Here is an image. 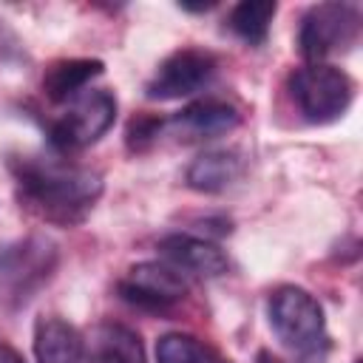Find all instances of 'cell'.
I'll use <instances>...</instances> for the list:
<instances>
[{"label":"cell","mask_w":363,"mask_h":363,"mask_svg":"<svg viewBox=\"0 0 363 363\" xmlns=\"http://www.w3.org/2000/svg\"><path fill=\"white\" fill-rule=\"evenodd\" d=\"M17 199L40 221L57 227L82 224L102 196V176L60 159L23 156L11 162Z\"/></svg>","instance_id":"1"},{"label":"cell","mask_w":363,"mask_h":363,"mask_svg":"<svg viewBox=\"0 0 363 363\" xmlns=\"http://www.w3.org/2000/svg\"><path fill=\"white\" fill-rule=\"evenodd\" d=\"M54 269V247L45 238H28L9 252H0V281L14 298H28V292L48 278Z\"/></svg>","instance_id":"9"},{"label":"cell","mask_w":363,"mask_h":363,"mask_svg":"<svg viewBox=\"0 0 363 363\" xmlns=\"http://www.w3.org/2000/svg\"><path fill=\"white\" fill-rule=\"evenodd\" d=\"M119 298L147 312H164L187 295V278L164 261H142L119 281Z\"/></svg>","instance_id":"7"},{"label":"cell","mask_w":363,"mask_h":363,"mask_svg":"<svg viewBox=\"0 0 363 363\" xmlns=\"http://www.w3.org/2000/svg\"><path fill=\"white\" fill-rule=\"evenodd\" d=\"M244 173V159L238 150H204L199 153L184 173L187 187L199 193H221L233 187Z\"/></svg>","instance_id":"12"},{"label":"cell","mask_w":363,"mask_h":363,"mask_svg":"<svg viewBox=\"0 0 363 363\" xmlns=\"http://www.w3.org/2000/svg\"><path fill=\"white\" fill-rule=\"evenodd\" d=\"M289 94L303 119L326 125L349 111L354 99V79L332 62H306L298 71H292Z\"/></svg>","instance_id":"3"},{"label":"cell","mask_w":363,"mask_h":363,"mask_svg":"<svg viewBox=\"0 0 363 363\" xmlns=\"http://www.w3.org/2000/svg\"><path fill=\"white\" fill-rule=\"evenodd\" d=\"M116 96L105 88H94L85 91L79 96H74V102L65 108V113H60L51 122L48 130V142L60 150V153H71V150H82L94 142H99L113 119H116Z\"/></svg>","instance_id":"5"},{"label":"cell","mask_w":363,"mask_h":363,"mask_svg":"<svg viewBox=\"0 0 363 363\" xmlns=\"http://www.w3.org/2000/svg\"><path fill=\"white\" fill-rule=\"evenodd\" d=\"M221 363H233V360H221Z\"/></svg>","instance_id":"20"},{"label":"cell","mask_w":363,"mask_h":363,"mask_svg":"<svg viewBox=\"0 0 363 363\" xmlns=\"http://www.w3.org/2000/svg\"><path fill=\"white\" fill-rule=\"evenodd\" d=\"M164 128L162 119H153V116H142V119H133L128 125V147L130 150H145L156 136L159 130Z\"/></svg>","instance_id":"17"},{"label":"cell","mask_w":363,"mask_h":363,"mask_svg":"<svg viewBox=\"0 0 363 363\" xmlns=\"http://www.w3.org/2000/svg\"><path fill=\"white\" fill-rule=\"evenodd\" d=\"M360 37V9L354 3H318L298 28V51L306 62H326L337 51H349Z\"/></svg>","instance_id":"4"},{"label":"cell","mask_w":363,"mask_h":363,"mask_svg":"<svg viewBox=\"0 0 363 363\" xmlns=\"http://www.w3.org/2000/svg\"><path fill=\"white\" fill-rule=\"evenodd\" d=\"M105 71L102 60H91V57H74V60H57L45 68L43 74V94L51 102H65L79 96V91H85V85L91 79H96Z\"/></svg>","instance_id":"13"},{"label":"cell","mask_w":363,"mask_h":363,"mask_svg":"<svg viewBox=\"0 0 363 363\" xmlns=\"http://www.w3.org/2000/svg\"><path fill=\"white\" fill-rule=\"evenodd\" d=\"M0 363H26L20 357V352H14L9 343H0Z\"/></svg>","instance_id":"18"},{"label":"cell","mask_w":363,"mask_h":363,"mask_svg":"<svg viewBox=\"0 0 363 363\" xmlns=\"http://www.w3.org/2000/svg\"><path fill=\"white\" fill-rule=\"evenodd\" d=\"M216 68H218V60L210 51L179 48L159 62V68L153 71V77L145 85V96L159 99V102L190 96V94L201 91L216 77Z\"/></svg>","instance_id":"6"},{"label":"cell","mask_w":363,"mask_h":363,"mask_svg":"<svg viewBox=\"0 0 363 363\" xmlns=\"http://www.w3.org/2000/svg\"><path fill=\"white\" fill-rule=\"evenodd\" d=\"M354 363H360V360H354Z\"/></svg>","instance_id":"21"},{"label":"cell","mask_w":363,"mask_h":363,"mask_svg":"<svg viewBox=\"0 0 363 363\" xmlns=\"http://www.w3.org/2000/svg\"><path fill=\"white\" fill-rule=\"evenodd\" d=\"M267 315L272 332L303 360H320L329 337H326V318L323 306L312 292L295 284L275 286L267 301Z\"/></svg>","instance_id":"2"},{"label":"cell","mask_w":363,"mask_h":363,"mask_svg":"<svg viewBox=\"0 0 363 363\" xmlns=\"http://www.w3.org/2000/svg\"><path fill=\"white\" fill-rule=\"evenodd\" d=\"M164 264L179 269L184 278H218L230 269V261L224 250L207 238L187 235V233H170L156 244Z\"/></svg>","instance_id":"8"},{"label":"cell","mask_w":363,"mask_h":363,"mask_svg":"<svg viewBox=\"0 0 363 363\" xmlns=\"http://www.w3.org/2000/svg\"><path fill=\"white\" fill-rule=\"evenodd\" d=\"M241 122V113L227 99H199L173 113L164 128L182 142H204L230 133Z\"/></svg>","instance_id":"10"},{"label":"cell","mask_w":363,"mask_h":363,"mask_svg":"<svg viewBox=\"0 0 363 363\" xmlns=\"http://www.w3.org/2000/svg\"><path fill=\"white\" fill-rule=\"evenodd\" d=\"M91 363H147L142 337L125 323H99L91 335Z\"/></svg>","instance_id":"14"},{"label":"cell","mask_w":363,"mask_h":363,"mask_svg":"<svg viewBox=\"0 0 363 363\" xmlns=\"http://www.w3.org/2000/svg\"><path fill=\"white\" fill-rule=\"evenodd\" d=\"M37 363H85V340L74 323L60 315H43L34 323Z\"/></svg>","instance_id":"11"},{"label":"cell","mask_w":363,"mask_h":363,"mask_svg":"<svg viewBox=\"0 0 363 363\" xmlns=\"http://www.w3.org/2000/svg\"><path fill=\"white\" fill-rule=\"evenodd\" d=\"M218 352L196 335L167 332L156 343V363H221Z\"/></svg>","instance_id":"16"},{"label":"cell","mask_w":363,"mask_h":363,"mask_svg":"<svg viewBox=\"0 0 363 363\" xmlns=\"http://www.w3.org/2000/svg\"><path fill=\"white\" fill-rule=\"evenodd\" d=\"M255 363H284L278 354H272L269 349H261L258 354H255Z\"/></svg>","instance_id":"19"},{"label":"cell","mask_w":363,"mask_h":363,"mask_svg":"<svg viewBox=\"0 0 363 363\" xmlns=\"http://www.w3.org/2000/svg\"><path fill=\"white\" fill-rule=\"evenodd\" d=\"M275 11H278L275 0H244L227 14V28L250 45H261L269 34V23Z\"/></svg>","instance_id":"15"}]
</instances>
